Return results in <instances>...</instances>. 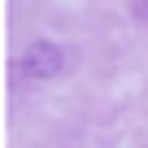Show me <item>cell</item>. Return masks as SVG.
<instances>
[{
  "label": "cell",
  "mask_w": 148,
  "mask_h": 148,
  "mask_svg": "<svg viewBox=\"0 0 148 148\" xmlns=\"http://www.w3.org/2000/svg\"><path fill=\"white\" fill-rule=\"evenodd\" d=\"M135 18H144V22H148V0H135Z\"/></svg>",
  "instance_id": "7a4b0ae2"
},
{
  "label": "cell",
  "mask_w": 148,
  "mask_h": 148,
  "mask_svg": "<svg viewBox=\"0 0 148 148\" xmlns=\"http://www.w3.org/2000/svg\"><path fill=\"white\" fill-rule=\"evenodd\" d=\"M18 70L26 74V79H52V74L65 70V52H61L57 44H48V39H35V44L22 52Z\"/></svg>",
  "instance_id": "6da1fadb"
}]
</instances>
